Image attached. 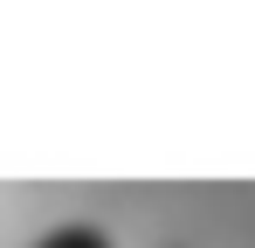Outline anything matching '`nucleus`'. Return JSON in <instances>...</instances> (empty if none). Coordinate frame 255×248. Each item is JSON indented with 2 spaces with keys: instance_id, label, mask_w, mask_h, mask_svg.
<instances>
[{
  "instance_id": "f257e3e1",
  "label": "nucleus",
  "mask_w": 255,
  "mask_h": 248,
  "mask_svg": "<svg viewBox=\"0 0 255 248\" xmlns=\"http://www.w3.org/2000/svg\"><path fill=\"white\" fill-rule=\"evenodd\" d=\"M35 248H111V235H104V228H90V221H69V228H48Z\"/></svg>"
}]
</instances>
